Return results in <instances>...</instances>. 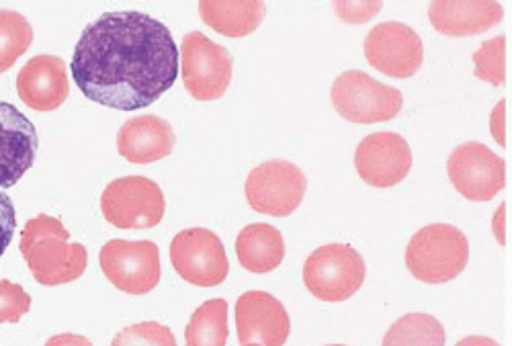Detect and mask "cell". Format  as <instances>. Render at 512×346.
<instances>
[{
    "label": "cell",
    "instance_id": "cell-1",
    "mask_svg": "<svg viewBox=\"0 0 512 346\" xmlns=\"http://www.w3.org/2000/svg\"><path fill=\"white\" fill-rule=\"evenodd\" d=\"M82 95L117 111L156 103L179 78V48L168 27L138 13H105L82 31L72 56Z\"/></svg>",
    "mask_w": 512,
    "mask_h": 346
},
{
    "label": "cell",
    "instance_id": "cell-2",
    "mask_svg": "<svg viewBox=\"0 0 512 346\" xmlns=\"http://www.w3.org/2000/svg\"><path fill=\"white\" fill-rule=\"evenodd\" d=\"M70 232L52 215H37L21 232V254L39 285L58 287L82 277L89 252L78 242H68Z\"/></svg>",
    "mask_w": 512,
    "mask_h": 346
},
{
    "label": "cell",
    "instance_id": "cell-3",
    "mask_svg": "<svg viewBox=\"0 0 512 346\" xmlns=\"http://www.w3.org/2000/svg\"><path fill=\"white\" fill-rule=\"evenodd\" d=\"M469 261V242L451 224H431L418 230L406 248V267L422 283L439 285L463 273Z\"/></svg>",
    "mask_w": 512,
    "mask_h": 346
},
{
    "label": "cell",
    "instance_id": "cell-4",
    "mask_svg": "<svg viewBox=\"0 0 512 346\" xmlns=\"http://www.w3.org/2000/svg\"><path fill=\"white\" fill-rule=\"evenodd\" d=\"M330 99L338 115L351 123L390 121L404 105V97L398 89L377 82L361 70L340 74L332 84Z\"/></svg>",
    "mask_w": 512,
    "mask_h": 346
},
{
    "label": "cell",
    "instance_id": "cell-5",
    "mask_svg": "<svg viewBox=\"0 0 512 346\" xmlns=\"http://www.w3.org/2000/svg\"><path fill=\"white\" fill-rule=\"evenodd\" d=\"M365 281L363 256L349 244H328L314 250L304 265L308 291L322 301H345Z\"/></svg>",
    "mask_w": 512,
    "mask_h": 346
},
{
    "label": "cell",
    "instance_id": "cell-6",
    "mask_svg": "<svg viewBox=\"0 0 512 346\" xmlns=\"http://www.w3.org/2000/svg\"><path fill=\"white\" fill-rule=\"evenodd\" d=\"M105 220L121 230H148L162 222L166 201L162 189L146 177H123L101 195Z\"/></svg>",
    "mask_w": 512,
    "mask_h": 346
},
{
    "label": "cell",
    "instance_id": "cell-7",
    "mask_svg": "<svg viewBox=\"0 0 512 346\" xmlns=\"http://www.w3.org/2000/svg\"><path fill=\"white\" fill-rule=\"evenodd\" d=\"M308 179L300 166L287 160H271L256 166L244 185L248 205L273 218H287L300 207Z\"/></svg>",
    "mask_w": 512,
    "mask_h": 346
},
{
    "label": "cell",
    "instance_id": "cell-8",
    "mask_svg": "<svg viewBox=\"0 0 512 346\" xmlns=\"http://www.w3.org/2000/svg\"><path fill=\"white\" fill-rule=\"evenodd\" d=\"M183 82L197 101H216L226 95L232 80V56L199 31L183 37Z\"/></svg>",
    "mask_w": 512,
    "mask_h": 346
},
{
    "label": "cell",
    "instance_id": "cell-9",
    "mask_svg": "<svg viewBox=\"0 0 512 346\" xmlns=\"http://www.w3.org/2000/svg\"><path fill=\"white\" fill-rule=\"evenodd\" d=\"M170 263L183 281L197 287H218L230 273L222 240L205 228H189L170 244Z\"/></svg>",
    "mask_w": 512,
    "mask_h": 346
},
{
    "label": "cell",
    "instance_id": "cell-10",
    "mask_svg": "<svg viewBox=\"0 0 512 346\" xmlns=\"http://www.w3.org/2000/svg\"><path fill=\"white\" fill-rule=\"evenodd\" d=\"M99 261L105 277L123 293L146 295L160 281V252L150 240H109Z\"/></svg>",
    "mask_w": 512,
    "mask_h": 346
},
{
    "label": "cell",
    "instance_id": "cell-11",
    "mask_svg": "<svg viewBox=\"0 0 512 346\" xmlns=\"http://www.w3.org/2000/svg\"><path fill=\"white\" fill-rule=\"evenodd\" d=\"M447 172L453 187L469 201H490L506 185V162L480 142L457 146Z\"/></svg>",
    "mask_w": 512,
    "mask_h": 346
},
{
    "label": "cell",
    "instance_id": "cell-12",
    "mask_svg": "<svg viewBox=\"0 0 512 346\" xmlns=\"http://www.w3.org/2000/svg\"><path fill=\"white\" fill-rule=\"evenodd\" d=\"M365 58L381 74L410 78L422 68L424 46L420 35L410 25L388 21L369 31L365 39Z\"/></svg>",
    "mask_w": 512,
    "mask_h": 346
},
{
    "label": "cell",
    "instance_id": "cell-13",
    "mask_svg": "<svg viewBox=\"0 0 512 346\" xmlns=\"http://www.w3.org/2000/svg\"><path fill=\"white\" fill-rule=\"evenodd\" d=\"M355 166L367 185L390 189L408 177L412 168V150L400 134H371L357 146Z\"/></svg>",
    "mask_w": 512,
    "mask_h": 346
},
{
    "label": "cell",
    "instance_id": "cell-14",
    "mask_svg": "<svg viewBox=\"0 0 512 346\" xmlns=\"http://www.w3.org/2000/svg\"><path fill=\"white\" fill-rule=\"evenodd\" d=\"M236 332L240 346H285L291 320L281 301L267 291H246L236 301Z\"/></svg>",
    "mask_w": 512,
    "mask_h": 346
},
{
    "label": "cell",
    "instance_id": "cell-15",
    "mask_svg": "<svg viewBox=\"0 0 512 346\" xmlns=\"http://www.w3.org/2000/svg\"><path fill=\"white\" fill-rule=\"evenodd\" d=\"M37 129L15 105L0 101V189L15 187L33 166Z\"/></svg>",
    "mask_w": 512,
    "mask_h": 346
},
{
    "label": "cell",
    "instance_id": "cell-16",
    "mask_svg": "<svg viewBox=\"0 0 512 346\" xmlns=\"http://www.w3.org/2000/svg\"><path fill=\"white\" fill-rule=\"evenodd\" d=\"M17 93L35 111L58 109L70 95L64 60L50 54L31 58L17 76Z\"/></svg>",
    "mask_w": 512,
    "mask_h": 346
},
{
    "label": "cell",
    "instance_id": "cell-17",
    "mask_svg": "<svg viewBox=\"0 0 512 346\" xmlns=\"http://www.w3.org/2000/svg\"><path fill=\"white\" fill-rule=\"evenodd\" d=\"M175 148V132L158 115H142L125 121L117 134L119 154L134 164H150L166 158Z\"/></svg>",
    "mask_w": 512,
    "mask_h": 346
},
{
    "label": "cell",
    "instance_id": "cell-18",
    "mask_svg": "<svg viewBox=\"0 0 512 346\" xmlns=\"http://www.w3.org/2000/svg\"><path fill=\"white\" fill-rule=\"evenodd\" d=\"M433 27L449 37H469L488 31L504 17L498 3H455V0H437L429 7Z\"/></svg>",
    "mask_w": 512,
    "mask_h": 346
},
{
    "label": "cell",
    "instance_id": "cell-19",
    "mask_svg": "<svg viewBox=\"0 0 512 346\" xmlns=\"http://www.w3.org/2000/svg\"><path fill=\"white\" fill-rule=\"evenodd\" d=\"M240 265L256 275L275 271L285 258V242L277 228L269 224H250L236 238Z\"/></svg>",
    "mask_w": 512,
    "mask_h": 346
},
{
    "label": "cell",
    "instance_id": "cell-20",
    "mask_svg": "<svg viewBox=\"0 0 512 346\" xmlns=\"http://www.w3.org/2000/svg\"><path fill=\"white\" fill-rule=\"evenodd\" d=\"M267 7L259 0L248 3H216L203 0L199 3V15L205 25L226 37H246L265 19Z\"/></svg>",
    "mask_w": 512,
    "mask_h": 346
},
{
    "label": "cell",
    "instance_id": "cell-21",
    "mask_svg": "<svg viewBox=\"0 0 512 346\" xmlns=\"http://www.w3.org/2000/svg\"><path fill=\"white\" fill-rule=\"evenodd\" d=\"M226 340L228 301L209 299L193 312L185 328V342L187 346H226Z\"/></svg>",
    "mask_w": 512,
    "mask_h": 346
},
{
    "label": "cell",
    "instance_id": "cell-22",
    "mask_svg": "<svg viewBox=\"0 0 512 346\" xmlns=\"http://www.w3.org/2000/svg\"><path fill=\"white\" fill-rule=\"evenodd\" d=\"M445 328L431 314H406L390 326L381 346H445Z\"/></svg>",
    "mask_w": 512,
    "mask_h": 346
},
{
    "label": "cell",
    "instance_id": "cell-23",
    "mask_svg": "<svg viewBox=\"0 0 512 346\" xmlns=\"http://www.w3.org/2000/svg\"><path fill=\"white\" fill-rule=\"evenodd\" d=\"M33 29L29 21L9 9H0V72H7L31 48Z\"/></svg>",
    "mask_w": 512,
    "mask_h": 346
},
{
    "label": "cell",
    "instance_id": "cell-24",
    "mask_svg": "<svg viewBox=\"0 0 512 346\" xmlns=\"http://www.w3.org/2000/svg\"><path fill=\"white\" fill-rule=\"evenodd\" d=\"M474 64V72L480 80L502 86L506 80V37L498 35L484 41L482 48L474 54Z\"/></svg>",
    "mask_w": 512,
    "mask_h": 346
},
{
    "label": "cell",
    "instance_id": "cell-25",
    "mask_svg": "<svg viewBox=\"0 0 512 346\" xmlns=\"http://www.w3.org/2000/svg\"><path fill=\"white\" fill-rule=\"evenodd\" d=\"M111 346H177V338L164 324L140 322L121 330Z\"/></svg>",
    "mask_w": 512,
    "mask_h": 346
},
{
    "label": "cell",
    "instance_id": "cell-26",
    "mask_svg": "<svg viewBox=\"0 0 512 346\" xmlns=\"http://www.w3.org/2000/svg\"><path fill=\"white\" fill-rule=\"evenodd\" d=\"M31 310V295L17 283L0 279V324H17Z\"/></svg>",
    "mask_w": 512,
    "mask_h": 346
},
{
    "label": "cell",
    "instance_id": "cell-27",
    "mask_svg": "<svg viewBox=\"0 0 512 346\" xmlns=\"http://www.w3.org/2000/svg\"><path fill=\"white\" fill-rule=\"evenodd\" d=\"M17 232V213L11 197L0 191V256L9 248Z\"/></svg>",
    "mask_w": 512,
    "mask_h": 346
},
{
    "label": "cell",
    "instance_id": "cell-28",
    "mask_svg": "<svg viewBox=\"0 0 512 346\" xmlns=\"http://www.w3.org/2000/svg\"><path fill=\"white\" fill-rule=\"evenodd\" d=\"M338 17L349 23H365L381 11V3H334Z\"/></svg>",
    "mask_w": 512,
    "mask_h": 346
},
{
    "label": "cell",
    "instance_id": "cell-29",
    "mask_svg": "<svg viewBox=\"0 0 512 346\" xmlns=\"http://www.w3.org/2000/svg\"><path fill=\"white\" fill-rule=\"evenodd\" d=\"M46 346H93V342L80 334H58L50 338Z\"/></svg>",
    "mask_w": 512,
    "mask_h": 346
},
{
    "label": "cell",
    "instance_id": "cell-30",
    "mask_svg": "<svg viewBox=\"0 0 512 346\" xmlns=\"http://www.w3.org/2000/svg\"><path fill=\"white\" fill-rule=\"evenodd\" d=\"M502 113H504V101L496 107L490 125H492V134H494L496 140L504 146V117H502Z\"/></svg>",
    "mask_w": 512,
    "mask_h": 346
},
{
    "label": "cell",
    "instance_id": "cell-31",
    "mask_svg": "<svg viewBox=\"0 0 512 346\" xmlns=\"http://www.w3.org/2000/svg\"><path fill=\"white\" fill-rule=\"evenodd\" d=\"M455 346H500V344L488 336H467L459 340Z\"/></svg>",
    "mask_w": 512,
    "mask_h": 346
},
{
    "label": "cell",
    "instance_id": "cell-32",
    "mask_svg": "<svg viewBox=\"0 0 512 346\" xmlns=\"http://www.w3.org/2000/svg\"><path fill=\"white\" fill-rule=\"evenodd\" d=\"M328 346H345V344H328Z\"/></svg>",
    "mask_w": 512,
    "mask_h": 346
},
{
    "label": "cell",
    "instance_id": "cell-33",
    "mask_svg": "<svg viewBox=\"0 0 512 346\" xmlns=\"http://www.w3.org/2000/svg\"><path fill=\"white\" fill-rule=\"evenodd\" d=\"M246 346H259V344H246Z\"/></svg>",
    "mask_w": 512,
    "mask_h": 346
}]
</instances>
